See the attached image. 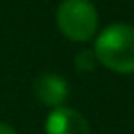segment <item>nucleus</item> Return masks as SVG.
<instances>
[{
    "label": "nucleus",
    "instance_id": "nucleus-1",
    "mask_svg": "<svg viewBox=\"0 0 134 134\" xmlns=\"http://www.w3.org/2000/svg\"><path fill=\"white\" fill-rule=\"evenodd\" d=\"M95 51L99 63L114 73L130 75L134 73V26L110 24L97 34Z\"/></svg>",
    "mask_w": 134,
    "mask_h": 134
},
{
    "label": "nucleus",
    "instance_id": "nucleus-2",
    "mask_svg": "<svg viewBox=\"0 0 134 134\" xmlns=\"http://www.w3.org/2000/svg\"><path fill=\"white\" fill-rule=\"evenodd\" d=\"M59 32L75 43L91 42L99 30V12L91 0H61L55 14Z\"/></svg>",
    "mask_w": 134,
    "mask_h": 134
},
{
    "label": "nucleus",
    "instance_id": "nucleus-3",
    "mask_svg": "<svg viewBox=\"0 0 134 134\" xmlns=\"http://www.w3.org/2000/svg\"><path fill=\"white\" fill-rule=\"evenodd\" d=\"M46 134H91V126L79 110L57 107L46 118Z\"/></svg>",
    "mask_w": 134,
    "mask_h": 134
},
{
    "label": "nucleus",
    "instance_id": "nucleus-4",
    "mask_svg": "<svg viewBox=\"0 0 134 134\" xmlns=\"http://www.w3.org/2000/svg\"><path fill=\"white\" fill-rule=\"evenodd\" d=\"M34 95L46 107L57 109L63 107V103L69 97V85L57 73H42L34 81Z\"/></svg>",
    "mask_w": 134,
    "mask_h": 134
},
{
    "label": "nucleus",
    "instance_id": "nucleus-5",
    "mask_svg": "<svg viewBox=\"0 0 134 134\" xmlns=\"http://www.w3.org/2000/svg\"><path fill=\"white\" fill-rule=\"evenodd\" d=\"M97 61H99V59H97V55H95L93 49H83V51H79V53L75 55V67L79 71H85V73L93 71Z\"/></svg>",
    "mask_w": 134,
    "mask_h": 134
},
{
    "label": "nucleus",
    "instance_id": "nucleus-6",
    "mask_svg": "<svg viewBox=\"0 0 134 134\" xmlns=\"http://www.w3.org/2000/svg\"><path fill=\"white\" fill-rule=\"evenodd\" d=\"M0 134H18V132H16V130H14L10 124H6V122H0Z\"/></svg>",
    "mask_w": 134,
    "mask_h": 134
}]
</instances>
